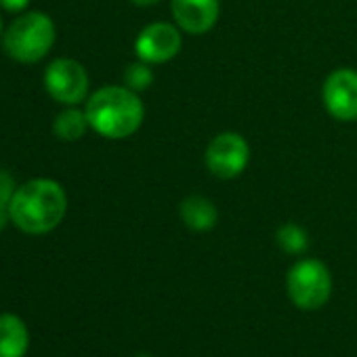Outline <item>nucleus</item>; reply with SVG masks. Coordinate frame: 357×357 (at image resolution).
<instances>
[{
  "instance_id": "f257e3e1",
  "label": "nucleus",
  "mask_w": 357,
  "mask_h": 357,
  "mask_svg": "<svg viewBox=\"0 0 357 357\" xmlns=\"http://www.w3.org/2000/svg\"><path fill=\"white\" fill-rule=\"evenodd\" d=\"M68 213V194L55 178L36 176L17 185L9 215L17 229L30 236H45L61 225Z\"/></svg>"
},
{
  "instance_id": "f03ea898",
  "label": "nucleus",
  "mask_w": 357,
  "mask_h": 357,
  "mask_svg": "<svg viewBox=\"0 0 357 357\" xmlns=\"http://www.w3.org/2000/svg\"><path fill=\"white\" fill-rule=\"evenodd\" d=\"M84 112L91 128L99 137L112 141L132 137L145 120V107L139 93L118 84L101 86L89 95Z\"/></svg>"
},
{
  "instance_id": "7ed1b4c3",
  "label": "nucleus",
  "mask_w": 357,
  "mask_h": 357,
  "mask_svg": "<svg viewBox=\"0 0 357 357\" xmlns=\"http://www.w3.org/2000/svg\"><path fill=\"white\" fill-rule=\"evenodd\" d=\"M57 40V28L51 15L43 11L22 13L3 34V51L17 63L43 61Z\"/></svg>"
},
{
  "instance_id": "20e7f679",
  "label": "nucleus",
  "mask_w": 357,
  "mask_h": 357,
  "mask_svg": "<svg viewBox=\"0 0 357 357\" xmlns=\"http://www.w3.org/2000/svg\"><path fill=\"white\" fill-rule=\"evenodd\" d=\"M286 292L303 311L321 309L332 294V273L319 259L296 261L286 275Z\"/></svg>"
},
{
  "instance_id": "39448f33",
  "label": "nucleus",
  "mask_w": 357,
  "mask_h": 357,
  "mask_svg": "<svg viewBox=\"0 0 357 357\" xmlns=\"http://www.w3.org/2000/svg\"><path fill=\"white\" fill-rule=\"evenodd\" d=\"M204 162L213 176L223 178V181H231V178L240 176L246 170L250 162V145L240 132H219L206 145Z\"/></svg>"
},
{
  "instance_id": "423d86ee",
  "label": "nucleus",
  "mask_w": 357,
  "mask_h": 357,
  "mask_svg": "<svg viewBox=\"0 0 357 357\" xmlns=\"http://www.w3.org/2000/svg\"><path fill=\"white\" fill-rule=\"evenodd\" d=\"M47 93L61 105H80L89 99V72L70 57L53 59L43 76Z\"/></svg>"
},
{
  "instance_id": "0eeeda50",
  "label": "nucleus",
  "mask_w": 357,
  "mask_h": 357,
  "mask_svg": "<svg viewBox=\"0 0 357 357\" xmlns=\"http://www.w3.org/2000/svg\"><path fill=\"white\" fill-rule=\"evenodd\" d=\"M181 47L183 32L176 24L153 22L139 32L135 40V55L149 66H162L181 53Z\"/></svg>"
},
{
  "instance_id": "6e6552de",
  "label": "nucleus",
  "mask_w": 357,
  "mask_h": 357,
  "mask_svg": "<svg viewBox=\"0 0 357 357\" xmlns=\"http://www.w3.org/2000/svg\"><path fill=\"white\" fill-rule=\"evenodd\" d=\"M326 112L338 122L357 120V70L338 68L330 72L321 86Z\"/></svg>"
},
{
  "instance_id": "1a4fd4ad",
  "label": "nucleus",
  "mask_w": 357,
  "mask_h": 357,
  "mask_svg": "<svg viewBox=\"0 0 357 357\" xmlns=\"http://www.w3.org/2000/svg\"><path fill=\"white\" fill-rule=\"evenodd\" d=\"M170 11L178 30L200 36L217 26L221 17V0H170Z\"/></svg>"
},
{
  "instance_id": "9d476101",
  "label": "nucleus",
  "mask_w": 357,
  "mask_h": 357,
  "mask_svg": "<svg viewBox=\"0 0 357 357\" xmlns=\"http://www.w3.org/2000/svg\"><path fill=\"white\" fill-rule=\"evenodd\" d=\"M178 217H181L183 225L192 231L204 234L217 227L219 223V208L211 198L204 196H188L178 204Z\"/></svg>"
},
{
  "instance_id": "9b49d317",
  "label": "nucleus",
  "mask_w": 357,
  "mask_h": 357,
  "mask_svg": "<svg viewBox=\"0 0 357 357\" xmlns=\"http://www.w3.org/2000/svg\"><path fill=\"white\" fill-rule=\"evenodd\" d=\"M30 347V332L22 317L0 315V357H24Z\"/></svg>"
},
{
  "instance_id": "f8f14e48",
  "label": "nucleus",
  "mask_w": 357,
  "mask_h": 357,
  "mask_svg": "<svg viewBox=\"0 0 357 357\" xmlns=\"http://www.w3.org/2000/svg\"><path fill=\"white\" fill-rule=\"evenodd\" d=\"M91 128L86 112L80 109L78 105H66V109H61L55 116L53 122V132L59 141H68L74 143L78 139H82L86 135V130Z\"/></svg>"
},
{
  "instance_id": "ddd939ff",
  "label": "nucleus",
  "mask_w": 357,
  "mask_h": 357,
  "mask_svg": "<svg viewBox=\"0 0 357 357\" xmlns=\"http://www.w3.org/2000/svg\"><path fill=\"white\" fill-rule=\"evenodd\" d=\"M275 242L282 252L286 255H303L309 248L307 231L296 223H284L275 231Z\"/></svg>"
},
{
  "instance_id": "4468645a",
  "label": "nucleus",
  "mask_w": 357,
  "mask_h": 357,
  "mask_svg": "<svg viewBox=\"0 0 357 357\" xmlns=\"http://www.w3.org/2000/svg\"><path fill=\"white\" fill-rule=\"evenodd\" d=\"M153 84V70L145 61H135L128 63L124 70V86H128L135 93H143Z\"/></svg>"
},
{
  "instance_id": "2eb2a0df",
  "label": "nucleus",
  "mask_w": 357,
  "mask_h": 357,
  "mask_svg": "<svg viewBox=\"0 0 357 357\" xmlns=\"http://www.w3.org/2000/svg\"><path fill=\"white\" fill-rule=\"evenodd\" d=\"M15 190H17L15 178H13L7 170L0 168V202H3V204H9L11 198H13V194H15Z\"/></svg>"
},
{
  "instance_id": "dca6fc26",
  "label": "nucleus",
  "mask_w": 357,
  "mask_h": 357,
  "mask_svg": "<svg viewBox=\"0 0 357 357\" xmlns=\"http://www.w3.org/2000/svg\"><path fill=\"white\" fill-rule=\"evenodd\" d=\"M30 5V0H0V9L7 13H24Z\"/></svg>"
},
{
  "instance_id": "f3484780",
  "label": "nucleus",
  "mask_w": 357,
  "mask_h": 357,
  "mask_svg": "<svg viewBox=\"0 0 357 357\" xmlns=\"http://www.w3.org/2000/svg\"><path fill=\"white\" fill-rule=\"evenodd\" d=\"M11 221V215H9V204H3L0 202V231L7 227V223Z\"/></svg>"
},
{
  "instance_id": "a211bd4d",
  "label": "nucleus",
  "mask_w": 357,
  "mask_h": 357,
  "mask_svg": "<svg viewBox=\"0 0 357 357\" xmlns=\"http://www.w3.org/2000/svg\"><path fill=\"white\" fill-rule=\"evenodd\" d=\"M130 3H132L135 7H153V5L162 3V0H130Z\"/></svg>"
},
{
  "instance_id": "6ab92c4d",
  "label": "nucleus",
  "mask_w": 357,
  "mask_h": 357,
  "mask_svg": "<svg viewBox=\"0 0 357 357\" xmlns=\"http://www.w3.org/2000/svg\"><path fill=\"white\" fill-rule=\"evenodd\" d=\"M3 34H5V30H3V20H0V43H3Z\"/></svg>"
}]
</instances>
